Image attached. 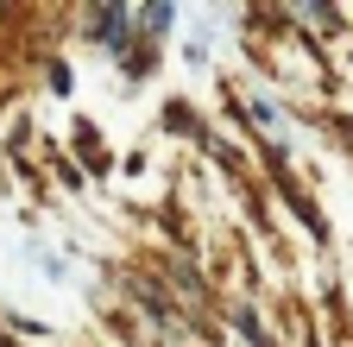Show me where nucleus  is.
Listing matches in <instances>:
<instances>
[{
	"mask_svg": "<svg viewBox=\"0 0 353 347\" xmlns=\"http://www.w3.org/2000/svg\"><path fill=\"white\" fill-rule=\"evenodd\" d=\"M240 328H246V335H252L259 347H272V341H265V335H259V322H252V316H240Z\"/></svg>",
	"mask_w": 353,
	"mask_h": 347,
	"instance_id": "2",
	"label": "nucleus"
},
{
	"mask_svg": "<svg viewBox=\"0 0 353 347\" xmlns=\"http://www.w3.org/2000/svg\"><path fill=\"white\" fill-rule=\"evenodd\" d=\"M120 26H126V13H120V7H108V13H95V38H101V45H114V51L126 45V32H120Z\"/></svg>",
	"mask_w": 353,
	"mask_h": 347,
	"instance_id": "1",
	"label": "nucleus"
}]
</instances>
